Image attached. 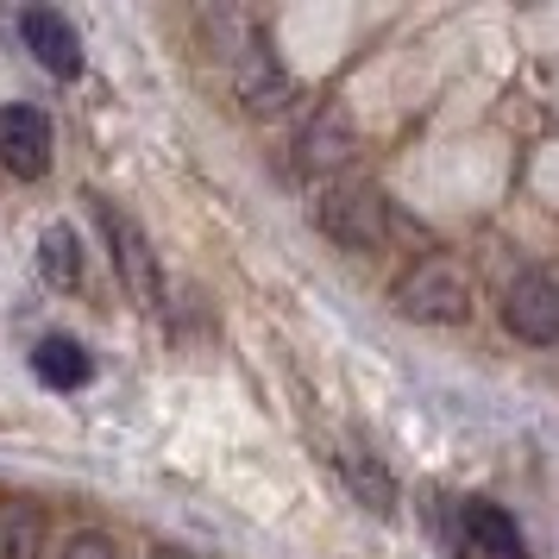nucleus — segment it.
<instances>
[{"label": "nucleus", "instance_id": "nucleus-13", "mask_svg": "<svg viewBox=\"0 0 559 559\" xmlns=\"http://www.w3.org/2000/svg\"><path fill=\"white\" fill-rule=\"evenodd\" d=\"M38 271H45L51 289H76L82 283V239H76V227L51 221V227L38 233Z\"/></svg>", "mask_w": 559, "mask_h": 559}, {"label": "nucleus", "instance_id": "nucleus-3", "mask_svg": "<svg viewBox=\"0 0 559 559\" xmlns=\"http://www.w3.org/2000/svg\"><path fill=\"white\" fill-rule=\"evenodd\" d=\"M95 214H102L107 246H114V264H120V283L132 289V302L139 308H164V264H157L145 227L132 221L127 207H114V202H95Z\"/></svg>", "mask_w": 559, "mask_h": 559}, {"label": "nucleus", "instance_id": "nucleus-5", "mask_svg": "<svg viewBox=\"0 0 559 559\" xmlns=\"http://www.w3.org/2000/svg\"><path fill=\"white\" fill-rule=\"evenodd\" d=\"M503 328L528 346H559V277L522 271L503 289Z\"/></svg>", "mask_w": 559, "mask_h": 559}, {"label": "nucleus", "instance_id": "nucleus-14", "mask_svg": "<svg viewBox=\"0 0 559 559\" xmlns=\"http://www.w3.org/2000/svg\"><path fill=\"white\" fill-rule=\"evenodd\" d=\"M57 559H120V547H114V534H102V528H76L63 540Z\"/></svg>", "mask_w": 559, "mask_h": 559}, {"label": "nucleus", "instance_id": "nucleus-11", "mask_svg": "<svg viewBox=\"0 0 559 559\" xmlns=\"http://www.w3.org/2000/svg\"><path fill=\"white\" fill-rule=\"evenodd\" d=\"M340 478H346V490H353L358 503L371 509V515H396V478L383 472V459L378 453H365V447H346L340 453Z\"/></svg>", "mask_w": 559, "mask_h": 559}, {"label": "nucleus", "instance_id": "nucleus-1", "mask_svg": "<svg viewBox=\"0 0 559 559\" xmlns=\"http://www.w3.org/2000/svg\"><path fill=\"white\" fill-rule=\"evenodd\" d=\"M314 227L328 233L333 246H346V252H378L383 239H390V202H383L378 182L333 177L314 195Z\"/></svg>", "mask_w": 559, "mask_h": 559}, {"label": "nucleus", "instance_id": "nucleus-2", "mask_svg": "<svg viewBox=\"0 0 559 559\" xmlns=\"http://www.w3.org/2000/svg\"><path fill=\"white\" fill-rule=\"evenodd\" d=\"M390 302L403 321H421V328H459V321H472V277L459 271L453 258H421V264H408L396 289H390Z\"/></svg>", "mask_w": 559, "mask_h": 559}, {"label": "nucleus", "instance_id": "nucleus-4", "mask_svg": "<svg viewBox=\"0 0 559 559\" xmlns=\"http://www.w3.org/2000/svg\"><path fill=\"white\" fill-rule=\"evenodd\" d=\"M233 88H239L246 114H277V107H289V70H283L277 45L264 32H246L239 38V51H233Z\"/></svg>", "mask_w": 559, "mask_h": 559}, {"label": "nucleus", "instance_id": "nucleus-8", "mask_svg": "<svg viewBox=\"0 0 559 559\" xmlns=\"http://www.w3.org/2000/svg\"><path fill=\"white\" fill-rule=\"evenodd\" d=\"M459 522H465V540H472L478 559H528V540H522L509 509L472 497V503H459Z\"/></svg>", "mask_w": 559, "mask_h": 559}, {"label": "nucleus", "instance_id": "nucleus-12", "mask_svg": "<svg viewBox=\"0 0 559 559\" xmlns=\"http://www.w3.org/2000/svg\"><path fill=\"white\" fill-rule=\"evenodd\" d=\"M45 515L32 497H0V559H38Z\"/></svg>", "mask_w": 559, "mask_h": 559}, {"label": "nucleus", "instance_id": "nucleus-6", "mask_svg": "<svg viewBox=\"0 0 559 559\" xmlns=\"http://www.w3.org/2000/svg\"><path fill=\"white\" fill-rule=\"evenodd\" d=\"M0 170L20 182H38L51 170V120L26 102L0 107Z\"/></svg>", "mask_w": 559, "mask_h": 559}, {"label": "nucleus", "instance_id": "nucleus-10", "mask_svg": "<svg viewBox=\"0 0 559 559\" xmlns=\"http://www.w3.org/2000/svg\"><path fill=\"white\" fill-rule=\"evenodd\" d=\"M32 371H38L45 390H82V383L95 378V358H88V346L70 340V333H45L38 353H32Z\"/></svg>", "mask_w": 559, "mask_h": 559}, {"label": "nucleus", "instance_id": "nucleus-7", "mask_svg": "<svg viewBox=\"0 0 559 559\" xmlns=\"http://www.w3.org/2000/svg\"><path fill=\"white\" fill-rule=\"evenodd\" d=\"M20 38H26V51L38 57V70H51L57 82L82 76V38H76V26H70L63 13L26 7V13H20Z\"/></svg>", "mask_w": 559, "mask_h": 559}, {"label": "nucleus", "instance_id": "nucleus-9", "mask_svg": "<svg viewBox=\"0 0 559 559\" xmlns=\"http://www.w3.org/2000/svg\"><path fill=\"white\" fill-rule=\"evenodd\" d=\"M296 152H302V170L333 177V170L358 152V132H353V120H346V107H333V102L321 107V114L302 127V145H296Z\"/></svg>", "mask_w": 559, "mask_h": 559}, {"label": "nucleus", "instance_id": "nucleus-15", "mask_svg": "<svg viewBox=\"0 0 559 559\" xmlns=\"http://www.w3.org/2000/svg\"><path fill=\"white\" fill-rule=\"evenodd\" d=\"M152 559H189V554H182V547H157Z\"/></svg>", "mask_w": 559, "mask_h": 559}]
</instances>
